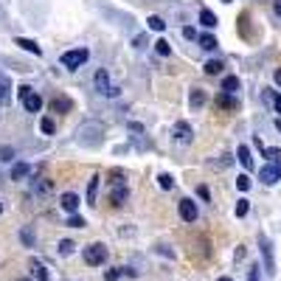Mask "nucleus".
Wrapping results in <instances>:
<instances>
[{
    "mask_svg": "<svg viewBox=\"0 0 281 281\" xmlns=\"http://www.w3.org/2000/svg\"><path fill=\"white\" fill-rule=\"evenodd\" d=\"M87 48H76V51H67V54H62V65L70 67V70H76V67H82L85 62H87Z\"/></svg>",
    "mask_w": 281,
    "mask_h": 281,
    "instance_id": "nucleus-1",
    "label": "nucleus"
},
{
    "mask_svg": "<svg viewBox=\"0 0 281 281\" xmlns=\"http://www.w3.org/2000/svg\"><path fill=\"white\" fill-rule=\"evenodd\" d=\"M20 101H22V107H25L28 112H40V110H43V99H40L31 87H25V85L20 87Z\"/></svg>",
    "mask_w": 281,
    "mask_h": 281,
    "instance_id": "nucleus-2",
    "label": "nucleus"
},
{
    "mask_svg": "<svg viewBox=\"0 0 281 281\" xmlns=\"http://www.w3.org/2000/svg\"><path fill=\"white\" fill-rule=\"evenodd\" d=\"M96 90H99L101 96H115L118 93V87H112L110 85V73L101 67V70H96Z\"/></svg>",
    "mask_w": 281,
    "mask_h": 281,
    "instance_id": "nucleus-3",
    "label": "nucleus"
},
{
    "mask_svg": "<svg viewBox=\"0 0 281 281\" xmlns=\"http://www.w3.org/2000/svg\"><path fill=\"white\" fill-rule=\"evenodd\" d=\"M85 261H87V264H104V261H107V247L90 245L87 250H85Z\"/></svg>",
    "mask_w": 281,
    "mask_h": 281,
    "instance_id": "nucleus-4",
    "label": "nucleus"
},
{
    "mask_svg": "<svg viewBox=\"0 0 281 281\" xmlns=\"http://www.w3.org/2000/svg\"><path fill=\"white\" fill-rule=\"evenodd\" d=\"M180 216H183L186 222H194V219H197V205L191 200H180Z\"/></svg>",
    "mask_w": 281,
    "mask_h": 281,
    "instance_id": "nucleus-5",
    "label": "nucleus"
},
{
    "mask_svg": "<svg viewBox=\"0 0 281 281\" xmlns=\"http://www.w3.org/2000/svg\"><path fill=\"white\" fill-rule=\"evenodd\" d=\"M279 177H281L279 166H264L261 172H259V180H261V183H267V186H273V183H276Z\"/></svg>",
    "mask_w": 281,
    "mask_h": 281,
    "instance_id": "nucleus-6",
    "label": "nucleus"
},
{
    "mask_svg": "<svg viewBox=\"0 0 281 281\" xmlns=\"http://www.w3.org/2000/svg\"><path fill=\"white\" fill-rule=\"evenodd\" d=\"M62 208H65L67 214H73L79 208V197L73 194V191H67V194H62Z\"/></svg>",
    "mask_w": 281,
    "mask_h": 281,
    "instance_id": "nucleus-7",
    "label": "nucleus"
},
{
    "mask_svg": "<svg viewBox=\"0 0 281 281\" xmlns=\"http://www.w3.org/2000/svg\"><path fill=\"white\" fill-rule=\"evenodd\" d=\"M174 138L177 141H191V127L186 121H177L174 124Z\"/></svg>",
    "mask_w": 281,
    "mask_h": 281,
    "instance_id": "nucleus-8",
    "label": "nucleus"
},
{
    "mask_svg": "<svg viewBox=\"0 0 281 281\" xmlns=\"http://www.w3.org/2000/svg\"><path fill=\"white\" fill-rule=\"evenodd\" d=\"M124 200H127V186L118 183V186L112 189V194H110V202L112 205H124Z\"/></svg>",
    "mask_w": 281,
    "mask_h": 281,
    "instance_id": "nucleus-9",
    "label": "nucleus"
},
{
    "mask_svg": "<svg viewBox=\"0 0 281 281\" xmlns=\"http://www.w3.org/2000/svg\"><path fill=\"white\" fill-rule=\"evenodd\" d=\"M51 110H54V112H70V99H65V96L51 99Z\"/></svg>",
    "mask_w": 281,
    "mask_h": 281,
    "instance_id": "nucleus-10",
    "label": "nucleus"
},
{
    "mask_svg": "<svg viewBox=\"0 0 281 281\" xmlns=\"http://www.w3.org/2000/svg\"><path fill=\"white\" fill-rule=\"evenodd\" d=\"M14 43L20 45V48H25V51H28V54H34V56H40V54H43V51H40V45L34 43V40H25V37H17Z\"/></svg>",
    "mask_w": 281,
    "mask_h": 281,
    "instance_id": "nucleus-11",
    "label": "nucleus"
},
{
    "mask_svg": "<svg viewBox=\"0 0 281 281\" xmlns=\"http://www.w3.org/2000/svg\"><path fill=\"white\" fill-rule=\"evenodd\" d=\"M261 253H264V264H267V273H273L276 270V264H273V250H270V242L261 236Z\"/></svg>",
    "mask_w": 281,
    "mask_h": 281,
    "instance_id": "nucleus-12",
    "label": "nucleus"
},
{
    "mask_svg": "<svg viewBox=\"0 0 281 281\" xmlns=\"http://www.w3.org/2000/svg\"><path fill=\"white\" fill-rule=\"evenodd\" d=\"M191 107H194V110H200L202 104H205V90H200V87H194L191 90Z\"/></svg>",
    "mask_w": 281,
    "mask_h": 281,
    "instance_id": "nucleus-13",
    "label": "nucleus"
},
{
    "mask_svg": "<svg viewBox=\"0 0 281 281\" xmlns=\"http://www.w3.org/2000/svg\"><path fill=\"white\" fill-rule=\"evenodd\" d=\"M236 155H239V163H242L245 169H253V157H250V149H247V146H239Z\"/></svg>",
    "mask_w": 281,
    "mask_h": 281,
    "instance_id": "nucleus-14",
    "label": "nucleus"
},
{
    "mask_svg": "<svg viewBox=\"0 0 281 281\" xmlns=\"http://www.w3.org/2000/svg\"><path fill=\"white\" fill-rule=\"evenodd\" d=\"M216 104H219L222 110H236V99L231 96V93H222V96L216 99Z\"/></svg>",
    "mask_w": 281,
    "mask_h": 281,
    "instance_id": "nucleus-15",
    "label": "nucleus"
},
{
    "mask_svg": "<svg viewBox=\"0 0 281 281\" xmlns=\"http://www.w3.org/2000/svg\"><path fill=\"white\" fill-rule=\"evenodd\" d=\"M200 22L205 25V28H214V25H216V14H214V11H208V9H202L200 11Z\"/></svg>",
    "mask_w": 281,
    "mask_h": 281,
    "instance_id": "nucleus-16",
    "label": "nucleus"
},
{
    "mask_svg": "<svg viewBox=\"0 0 281 281\" xmlns=\"http://www.w3.org/2000/svg\"><path fill=\"white\" fill-rule=\"evenodd\" d=\"M31 276H34V281H48V270H45L40 261H34V264H31Z\"/></svg>",
    "mask_w": 281,
    "mask_h": 281,
    "instance_id": "nucleus-17",
    "label": "nucleus"
},
{
    "mask_svg": "<svg viewBox=\"0 0 281 281\" xmlns=\"http://www.w3.org/2000/svg\"><path fill=\"white\" fill-rule=\"evenodd\" d=\"M222 90H225V93H236V90H239V79H236V76H225L222 79Z\"/></svg>",
    "mask_w": 281,
    "mask_h": 281,
    "instance_id": "nucleus-18",
    "label": "nucleus"
},
{
    "mask_svg": "<svg viewBox=\"0 0 281 281\" xmlns=\"http://www.w3.org/2000/svg\"><path fill=\"white\" fill-rule=\"evenodd\" d=\"M264 99H267L270 104L276 107V112H281V96L276 93V90H264Z\"/></svg>",
    "mask_w": 281,
    "mask_h": 281,
    "instance_id": "nucleus-19",
    "label": "nucleus"
},
{
    "mask_svg": "<svg viewBox=\"0 0 281 281\" xmlns=\"http://www.w3.org/2000/svg\"><path fill=\"white\" fill-rule=\"evenodd\" d=\"M96 194H99V177L93 174V180H90V186H87V200H90V205L96 202Z\"/></svg>",
    "mask_w": 281,
    "mask_h": 281,
    "instance_id": "nucleus-20",
    "label": "nucleus"
},
{
    "mask_svg": "<svg viewBox=\"0 0 281 281\" xmlns=\"http://www.w3.org/2000/svg\"><path fill=\"white\" fill-rule=\"evenodd\" d=\"M222 67H225V65L219 62V59H211V62H205V73H208V76H216Z\"/></svg>",
    "mask_w": 281,
    "mask_h": 281,
    "instance_id": "nucleus-21",
    "label": "nucleus"
},
{
    "mask_svg": "<svg viewBox=\"0 0 281 281\" xmlns=\"http://www.w3.org/2000/svg\"><path fill=\"white\" fill-rule=\"evenodd\" d=\"M146 25H149V28H152V31H163V28H166V22L160 20V17H157V14H152V17H149V20H146Z\"/></svg>",
    "mask_w": 281,
    "mask_h": 281,
    "instance_id": "nucleus-22",
    "label": "nucleus"
},
{
    "mask_svg": "<svg viewBox=\"0 0 281 281\" xmlns=\"http://www.w3.org/2000/svg\"><path fill=\"white\" fill-rule=\"evenodd\" d=\"M25 174H28V166H25V163H17V166L11 169V180H22Z\"/></svg>",
    "mask_w": 281,
    "mask_h": 281,
    "instance_id": "nucleus-23",
    "label": "nucleus"
},
{
    "mask_svg": "<svg viewBox=\"0 0 281 281\" xmlns=\"http://www.w3.org/2000/svg\"><path fill=\"white\" fill-rule=\"evenodd\" d=\"M264 157H267L270 163L281 166V149H264Z\"/></svg>",
    "mask_w": 281,
    "mask_h": 281,
    "instance_id": "nucleus-24",
    "label": "nucleus"
},
{
    "mask_svg": "<svg viewBox=\"0 0 281 281\" xmlns=\"http://www.w3.org/2000/svg\"><path fill=\"white\" fill-rule=\"evenodd\" d=\"M0 104H9V82L0 76Z\"/></svg>",
    "mask_w": 281,
    "mask_h": 281,
    "instance_id": "nucleus-25",
    "label": "nucleus"
},
{
    "mask_svg": "<svg viewBox=\"0 0 281 281\" xmlns=\"http://www.w3.org/2000/svg\"><path fill=\"white\" fill-rule=\"evenodd\" d=\"M200 45L205 48V51H214V48H216V40H214L211 34H202V37H200Z\"/></svg>",
    "mask_w": 281,
    "mask_h": 281,
    "instance_id": "nucleus-26",
    "label": "nucleus"
},
{
    "mask_svg": "<svg viewBox=\"0 0 281 281\" xmlns=\"http://www.w3.org/2000/svg\"><path fill=\"white\" fill-rule=\"evenodd\" d=\"M155 51H157L160 56H169V54H172V48H169L166 40H157V43H155Z\"/></svg>",
    "mask_w": 281,
    "mask_h": 281,
    "instance_id": "nucleus-27",
    "label": "nucleus"
},
{
    "mask_svg": "<svg viewBox=\"0 0 281 281\" xmlns=\"http://www.w3.org/2000/svg\"><path fill=\"white\" fill-rule=\"evenodd\" d=\"M73 250H76V245H73L70 239H65V242H59V253H62V256H67V253H73Z\"/></svg>",
    "mask_w": 281,
    "mask_h": 281,
    "instance_id": "nucleus-28",
    "label": "nucleus"
},
{
    "mask_svg": "<svg viewBox=\"0 0 281 281\" xmlns=\"http://www.w3.org/2000/svg\"><path fill=\"white\" fill-rule=\"evenodd\" d=\"M236 189L247 191V189H250V177H247V174H239V177H236Z\"/></svg>",
    "mask_w": 281,
    "mask_h": 281,
    "instance_id": "nucleus-29",
    "label": "nucleus"
},
{
    "mask_svg": "<svg viewBox=\"0 0 281 281\" xmlns=\"http://www.w3.org/2000/svg\"><path fill=\"white\" fill-rule=\"evenodd\" d=\"M157 183H160V189H172V186H174L172 174H160V177H157Z\"/></svg>",
    "mask_w": 281,
    "mask_h": 281,
    "instance_id": "nucleus-30",
    "label": "nucleus"
},
{
    "mask_svg": "<svg viewBox=\"0 0 281 281\" xmlns=\"http://www.w3.org/2000/svg\"><path fill=\"white\" fill-rule=\"evenodd\" d=\"M247 208H250V202H247V200H239V202H236V216H245Z\"/></svg>",
    "mask_w": 281,
    "mask_h": 281,
    "instance_id": "nucleus-31",
    "label": "nucleus"
},
{
    "mask_svg": "<svg viewBox=\"0 0 281 281\" xmlns=\"http://www.w3.org/2000/svg\"><path fill=\"white\" fill-rule=\"evenodd\" d=\"M121 276H124L121 270H107V273H104V281H118Z\"/></svg>",
    "mask_w": 281,
    "mask_h": 281,
    "instance_id": "nucleus-32",
    "label": "nucleus"
},
{
    "mask_svg": "<svg viewBox=\"0 0 281 281\" xmlns=\"http://www.w3.org/2000/svg\"><path fill=\"white\" fill-rule=\"evenodd\" d=\"M67 225H73V228H85V219H82V216H76V214H73V216H70V222Z\"/></svg>",
    "mask_w": 281,
    "mask_h": 281,
    "instance_id": "nucleus-33",
    "label": "nucleus"
},
{
    "mask_svg": "<svg viewBox=\"0 0 281 281\" xmlns=\"http://www.w3.org/2000/svg\"><path fill=\"white\" fill-rule=\"evenodd\" d=\"M54 130H56V127H54V121H48V118H45V121H43V132H45V135H51Z\"/></svg>",
    "mask_w": 281,
    "mask_h": 281,
    "instance_id": "nucleus-34",
    "label": "nucleus"
},
{
    "mask_svg": "<svg viewBox=\"0 0 281 281\" xmlns=\"http://www.w3.org/2000/svg\"><path fill=\"white\" fill-rule=\"evenodd\" d=\"M197 194H200V197H202V200H205V202L211 200V191L205 189V186H200V189H197Z\"/></svg>",
    "mask_w": 281,
    "mask_h": 281,
    "instance_id": "nucleus-35",
    "label": "nucleus"
},
{
    "mask_svg": "<svg viewBox=\"0 0 281 281\" xmlns=\"http://www.w3.org/2000/svg\"><path fill=\"white\" fill-rule=\"evenodd\" d=\"M183 37H186V40H197V31H194V28H183Z\"/></svg>",
    "mask_w": 281,
    "mask_h": 281,
    "instance_id": "nucleus-36",
    "label": "nucleus"
},
{
    "mask_svg": "<svg viewBox=\"0 0 281 281\" xmlns=\"http://www.w3.org/2000/svg\"><path fill=\"white\" fill-rule=\"evenodd\" d=\"M0 157H3V160H11V149H9V146H6V149H0Z\"/></svg>",
    "mask_w": 281,
    "mask_h": 281,
    "instance_id": "nucleus-37",
    "label": "nucleus"
},
{
    "mask_svg": "<svg viewBox=\"0 0 281 281\" xmlns=\"http://www.w3.org/2000/svg\"><path fill=\"white\" fill-rule=\"evenodd\" d=\"M273 11H276V14L281 17V0H276V3H273Z\"/></svg>",
    "mask_w": 281,
    "mask_h": 281,
    "instance_id": "nucleus-38",
    "label": "nucleus"
},
{
    "mask_svg": "<svg viewBox=\"0 0 281 281\" xmlns=\"http://www.w3.org/2000/svg\"><path fill=\"white\" fill-rule=\"evenodd\" d=\"M256 270H259V267L250 270V279H247V281H259V273H256Z\"/></svg>",
    "mask_w": 281,
    "mask_h": 281,
    "instance_id": "nucleus-39",
    "label": "nucleus"
},
{
    "mask_svg": "<svg viewBox=\"0 0 281 281\" xmlns=\"http://www.w3.org/2000/svg\"><path fill=\"white\" fill-rule=\"evenodd\" d=\"M276 85H279V87H281V67H279V70H276Z\"/></svg>",
    "mask_w": 281,
    "mask_h": 281,
    "instance_id": "nucleus-40",
    "label": "nucleus"
},
{
    "mask_svg": "<svg viewBox=\"0 0 281 281\" xmlns=\"http://www.w3.org/2000/svg\"><path fill=\"white\" fill-rule=\"evenodd\" d=\"M216 281H234V279H228V276H222V279H216Z\"/></svg>",
    "mask_w": 281,
    "mask_h": 281,
    "instance_id": "nucleus-41",
    "label": "nucleus"
},
{
    "mask_svg": "<svg viewBox=\"0 0 281 281\" xmlns=\"http://www.w3.org/2000/svg\"><path fill=\"white\" fill-rule=\"evenodd\" d=\"M276 127H279V132H281V118H279V121H276Z\"/></svg>",
    "mask_w": 281,
    "mask_h": 281,
    "instance_id": "nucleus-42",
    "label": "nucleus"
},
{
    "mask_svg": "<svg viewBox=\"0 0 281 281\" xmlns=\"http://www.w3.org/2000/svg\"><path fill=\"white\" fill-rule=\"evenodd\" d=\"M222 3H231V0H222Z\"/></svg>",
    "mask_w": 281,
    "mask_h": 281,
    "instance_id": "nucleus-43",
    "label": "nucleus"
},
{
    "mask_svg": "<svg viewBox=\"0 0 281 281\" xmlns=\"http://www.w3.org/2000/svg\"><path fill=\"white\" fill-rule=\"evenodd\" d=\"M20 281H28V279H20Z\"/></svg>",
    "mask_w": 281,
    "mask_h": 281,
    "instance_id": "nucleus-44",
    "label": "nucleus"
},
{
    "mask_svg": "<svg viewBox=\"0 0 281 281\" xmlns=\"http://www.w3.org/2000/svg\"><path fill=\"white\" fill-rule=\"evenodd\" d=\"M0 211H3V205H0Z\"/></svg>",
    "mask_w": 281,
    "mask_h": 281,
    "instance_id": "nucleus-45",
    "label": "nucleus"
}]
</instances>
